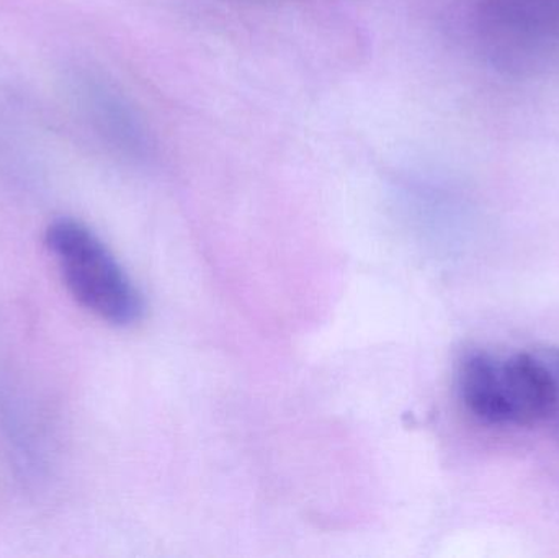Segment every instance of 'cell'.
I'll return each mask as SVG.
<instances>
[{"mask_svg":"<svg viewBox=\"0 0 559 558\" xmlns=\"http://www.w3.org/2000/svg\"><path fill=\"white\" fill-rule=\"evenodd\" d=\"M456 385L463 405L486 425H535L550 418L557 400L554 370L531 354H466L460 360Z\"/></svg>","mask_w":559,"mask_h":558,"instance_id":"cell-1","label":"cell"},{"mask_svg":"<svg viewBox=\"0 0 559 558\" xmlns=\"http://www.w3.org/2000/svg\"><path fill=\"white\" fill-rule=\"evenodd\" d=\"M46 245L71 294L92 313L118 327L143 317L140 292L107 246L82 223L62 218L49 225Z\"/></svg>","mask_w":559,"mask_h":558,"instance_id":"cell-2","label":"cell"},{"mask_svg":"<svg viewBox=\"0 0 559 558\" xmlns=\"http://www.w3.org/2000/svg\"><path fill=\"white\" fill-rule=\"evenodd\" d=\"M545 360H547L550 369L554 370L555 382H557V400H555V408L551 416H555V419H557L559 431V351H550V353L547 354V357H545Z\"/></svg>","mask_w":559,"mask_h":558,"instance_id":"cell-3","label":"cell"}]
</instances>
